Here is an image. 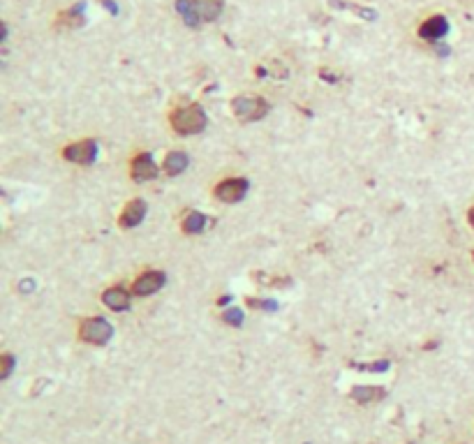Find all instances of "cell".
Returning a JSON list of instances; mask_svg holds the SVG:
<instances>
[{
	"label": "cell",
	"mask_w": 474,
	"mask_h": 444,
	"mask_svg": "<svg viewBox=\"0 0 474 444\" xmlns=\"http://www.w3.org/2000/svg\"><path fill=\"white\" fill-rule=\"evenodd\" d=\"M176 10L188 26H199L215 21L222 15V0H179Z\"/></svg>",
	"instance_id": "cell-1"
},
{
	"label": "cell",
	"mask_w": 474,
	"mask_h": 444,
	"mask_svg": "<svg viewBox=\"0 0 474 444\" xmlns=\"http://www.w3.org/2000/svg\"><path fill=\"white\" fill-rule=\"evenodd\" d=\"M171 128L179 135H197L206 128V114L199 104H188V107H179L169 116Z\"/></svg>",
	"instance_id": "cell-2"
},
{
	"label": "cell",
	"mask_w": 474,
	"mask_h": 444,
	"mask_svg": "<svg viewBox=\"0 0 474 444\" xmlns=\"http://www.w3.org/2000/svg\"><path fill=\"white\" fill-rule=\"evenodd\" d=\"M232 109H234V116L239 118L241 123H253V121H259V118L266 116L268 102L261 100V97L243 95V97H236V100L232 102Z\"/></svg>",
	"instance_id": "cell-3"
},
{
	"label": "cell",
	"mask_w": 474,
	"mask_h": 444,
	"mask_svg": "<svg viewBox=\"0 0 474 444\" xmlns=\"http://www.w3.org/2000/svg\"><path fill=\"white\" fill-rule=\"evenodd\" d=\"M114 329H111L109 322H104L102 317H93V320L81 322V329H79V336L81 340L90 342V345H107Z\"/></svg>",
	"instance_id": "cell-4"
},
{
	"label": "cell",
	"mask_w": 474,
	"mask_h": 444,
	"mask_svg": "<svg viewBox=\"0 0 474 444\" xmlns=\"http://www.w3.org/2000/svg\"><path fill=\"white\" fill-rule=\"evenodd\" d=\"M97 155V144L90 142V139H86V142H77V144H70L68 148L63 151V157L68 162H75V164H90L95 160Z\"/></svg>",
	"instance_id": "cell-5"
},
{
	"label": "cell",
	"mask_w": 474,
	"mask_h": 444,
	"mask_svg": "<svg viewBox=\"0 0 474 444\" xmlns=\"http://www.w3.org/2000/svg\"><path fill=\"white\" fill-rule=\"evenodd\" d=\"M246 192H248L246 178H229V181H222L218 188H215V197H218L220 202L234 204V202H241L243 197H246Z\"/></svg>",
	"instance_id": "cell-6"
},
{
	"label": "cell",
	"mask_w": 474,
	"mask_h": 444,
	"mask_svg": "<svg viewBox=\"0 0 474 444\" xmlns=\"http://www.w3.org/2000/svg\"><path fill=\"white\" fill-rule=\"evenodd\" d=\"M446 32H449V21H446V17L435 15V17L428 19V21L421 23L419 37L428 39V42H437V39H442Z\"/></svg>",
	"instance_id": "cell-7"
},
{
	"label": "cell",
	"mask_w": 474,
	"mask_h": 444,
	"mask_svg": "<svg viewBox=\"0 0 474 444\" xmlns=\"http://www.w3.org/2000/svg\"><path fill=\"white\" fill-rule=\"evenodd\" d=\"M164 280H167V278H164L162 271H146L144 276L137 278V282L132 284V291L139 296L155 294V291L164 284Z\"/></svg>",
	"instance_id": "cell-8"
},
{
	"label": "cell",
	"mask_w": 474,
	"mask_h": 444,
	"mask_svg": "<svg viewBox=\"0 0 474 444\" xmlns=\"http://www.w3.org/2000/svg\"><path fill=\"white\" fill-rule=\"evenodd\" d=\"M157 176V164L153 162V157H150L148 153H139L132 160V178L135 181H153V178Z\"/></svg>",
	"instance_id": "cell-9"
},
{
	"label": "cell",
	"mask_w": 474,
	"mask_h": 444,
	"mask_svg": "<svg viewBox=\"0 0 474 444\" xmlns=\"http://www.w3.org/2000/svg\"><path fill=\"white\" fill-rule=\"evenodd\" d=\"M144 215H146V202H144V200H132L121 213V227L123 229L137 227V224L144 220Z\"/></svg>",
	"instance_id": "cell-10"
},
{
	"label": "cell",
	"mask_w": 474,
	"mask_h": 444,
	"mask_svg": "<svg viewBox=\"0 0 474 444\" xmlns=\"http://www.w3.org/2000/svg\"><path fill=\"white\" fill-rule=\"evenodd\" d=\"M102 301H104V306L116 310V313H125V310L130 308V294L123 287L107 289V291H104V296H102Z\"/></svg>",
	"instance_id": "cell-11"
},
{
	"label": "cell",
	"mask_w": 474,
	"mask_h": 444,
	"mask_svg": "<svg viewBox=\"0 0 474 444\" xmlns=\"http://www.w3.org/2000/svg\"><path fill=\"white\" fill-rule=\"evenodd\" d=\"M186 167H188V155L181 153V151H174V153L164 157V171L169 176H179L181 171H186Z\"/></svg>",
	"instance_id": "cell-12"
},
{
	"label": "cell",
	"mask_w": 474,
	"mask_h": 444,
	"mask_svg": "<svg viewBox=\"0 0 474 444\" xmlns=\"http://www.w3.org/2000/svg\"><path fill=\"white\" fill-rule=\"evenodd\" d=\"M352 398L366 405V403H375V400L384 398V389H379V387H357V389H352Z\"/></svg>",
	"instance_id": "cell-13"
},
{
	"label": "cell",
	"mask_w": 474,
	"mask_h": 444,
	"mask_svg": "<svg viewBox=\"0 0 474 444\" xmlns=\"http://www.w3.org/2000/svg\"><path fill=\"white\" fill-rule=\"evenodd\" d=\"M206 227V215L201 213H188L186 222H183V229L188 231V234H197V231H201Z\"/></svg>",
	"instance_id": "cell-14"
},
{
	"label": "cell",
	"mask_w": 474,
	"mask_h": 444,
	"mask_svg": "<svg viewBox=\"0 0 474 444\" xmlns=\"http://www.w3.org/2000/svg\"><path fill=\"white\" fill-rule=\"evenodd\" d=\"M222 320L229 322V324H234V327H241V322H243V313H241V310L232 308V310H227V313L222 315Z\"/></svg>",
	"instance_id": "cell-15"
},
{
	"label": "cell",
	"mask_w": 474,
	"mask_h": 444,
	"mask_svg": "<svg viewBox=\"0 0 474 444\" xmlns=\"http://www.w3.org/2000/svg\"><path fill=\"white\" fill-rule=\"evenodd\" d=\"M0 363H3V370H0V377H3V380H8L10 373H12V368H14V356L5 354L3 359H0Z\"/></svg>",
	"instance_id": "cell-16"
},
{
	"label": "cell",
	"mask_w": 474,
	"mask_h": 444,
	"mask_svg": "<svg viewBox=\"0 0 474 444\" xmlns=\"http://www.w3.org/2000/svg\"><path fill=\"white\" fill-rule=\"evenodd\" d=\"M470 224H472V227H474V209L470 211Z\"/></svg>",
	"instance_id": "cell-17"
}]
</instances>
